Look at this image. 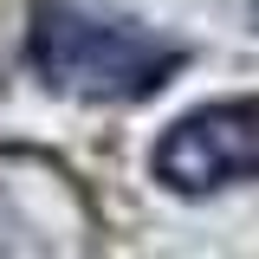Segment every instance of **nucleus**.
I'll use <instances>...</instances> for the list:
<instances>
[{"mask_svg":"<svg viewBox=\"0 0 259 259\" xmlns=\"http://www.w3.org/2000/svg\"><path fill=\"white\" fill-rule=\"evenodd\" d=\"M104 221L78 168L32 143H0V259H97Z\"/></svg>","mask_w":259,"mask_h":259,"instance_id":"f03ea898","label":"nucleus"},{"mask_svg":"<svg viewBox=\"0 0 259 259\" xmlns=\"http://www.w3.org/2000/svg\"><path fill=\"white\" fill-rule=\"evenodd\" d=\"M149 175L168 194H221L233 182H259V97H221L156 136Z\"/></svg>","mask_w":259,"mask_h":259,"instance_id":"7ed1b4c3","label":"nucleus"},{"mask_svg":"<svg viewBox=\"0 0 259 259\" xmlns=\"http://www.w3.org/2000/svg\"><path fill=\"white\" fill-rule=\"evenodd\" d=\"M26 65L39 84L91 104H130V97L162 91L182 65L188 46L136 20H110L78 0H39L26 26Z\"/></svg>","mask_w":259,"mask_h":259,"instance_id":"f257e3e1","label":"nucleus"}]
</instances>
